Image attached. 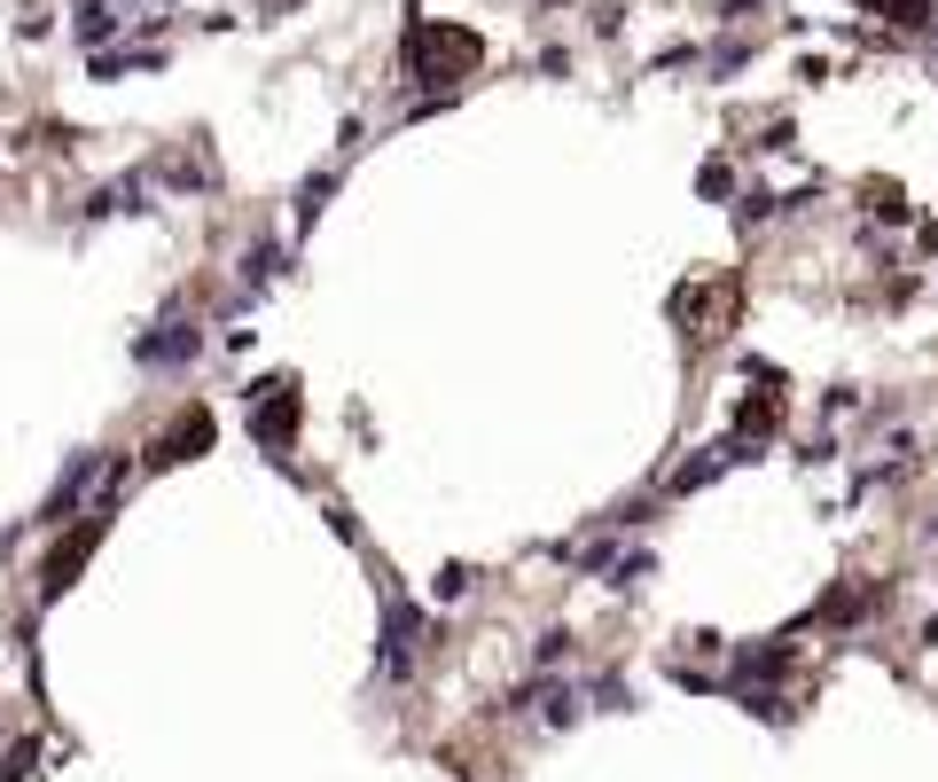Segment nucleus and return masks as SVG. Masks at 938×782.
<instances>
[{
    "label": "nucleus",
    "instance_id": "obj_8",
    "mask_svg": "<svg viewBox=\"0 0 938 782\" xmlns=\"http://www.w3.org/2000/svg\"><path fill=\"white\" fill-rule=\"evenodd\" d=\"M78 40H87L95 55L118 40V9H103V0H87V9H78Z\"/></svg>",
    "mask_w": 938,
    "mask_h": 782
},
{
    "label": "nucleus",
    "instance_id": "obj_13",
    "mask_svg": "<svg viewBox=\"0 0 938 782\" xmlns=\"http://www.w3.org/2000/svg\"><path fill=\"white\" fill-rule=\"evenodd\" d=\"M439 594H446V602L470 594V564H446V571H439Z\"/></svg>",
    "mask_w": 938,
    "mask_h": 782
},
{
    "label": "nucleus",
    "instance_id": "obj_11",
    "mask_svg": "<svg viewBox=\"0 0 938 782\" xmlns=\"http://www.w3.org/2000/svg\"><path fill=\"white\" fill-rule=\"evenodd\" d=\"M876 9H884L892 24H907V32H923V24H930V0H876Z\"/></svg>",
    "mask_w": 938,
    "mask_h": 782
},
{
    "label": "nucleus",
    "instance_id": "obj_3",
    "mask_svg": "<svg viewBox=\"0 0 938 782\" xmlns=\"http://www.w3.org/2000/svg\"><path fill=\"white\" fill-rule=\"evenodd\" d=\"M196 353H204V336H196V321H181V313H164L157 329L133 336V361H141V368H188Z\"/></svg>",
    "mask_w": 938,
    "mask_h": 782
},
{
    "label": "nucleus",
    "instance_id": "obj_9",
    "mask_svg": "<svg viewBox=\"0 0 938 782\" xmlns=\"http://www.w3.org/2000/svg\"><path fill=\"white\" fill-rule=\"evenodd\" d=\"M328 189H336V172H321V181H305V189H298V227H313V219H321Z\"/></svg>",
    "mask_w": 938,
    "mask_h": 782
},
{
    "label": "nucleus",
    "instance_id": "obj_12",
    "mask_svg": "<svg viewBox=\"0 0 938 782\" xmlns=\"http://www.w3.org/2000/svg\"><path fill=\"white\" fill-rule=\"evenodd\" d=\"M571 657V634H540V650H532V665L548 673V665H563Z\"/></svg>",
    "mask_w": 938,
    "mask_h": 782
},
{
    "label": "nucleus",
    "instance_id": "obj_5",
    "mask_svg": "<svg viewBox=\"0 0 938 782\" xmlns=\"http://www.w3.org/2000/svg\"><path fill=\"white\" fill-rule=\"evenodd\" d=\"M110 533V508H87V516H78V533H71V548H55V564H47V579H40V594L55 602L71 579H78V564H87L95 556V540Z\"/></svg>",
    "mask_w": 938,
    "mask_h": 782
},
{
    "label": "nucleus",
    "instance_id": "obj_10",
    "mask_svg": "<svg viewBox=\"0 0 938 782\" xmlns=\"http://www.w3.org/2000/svg\"><path fill=\"white\" fill-rule=\"evenodd\" d=\"M274 267H282V250H274V243H259V250H242V282H250V290H259V282L274 275Z\"/></svg>",
    "mask_w": 938,
    "mask_h": 782
},
{
    "label": "nucleus",
    "instance_id": "obj_6",
    "mask_svg": "<svg viewBox=\"0 0 938 782\" xmlns=\"http://www.w3.org/2000/svg\"><path fill=\"white\" fill-rule=\"evenodd\" d=\"M95 470H103V454H71L63 485H55V493H47V508H40L47 525H63V516H78V501H87V478H95Z\"/></svg>",
    "mask_w": 938,
    "mask_h": 782
},
{
    "label": "nucleus",
    "instance_id": "obj_2",
    "mask_svg": "<svg viewBox=\"0 0 938 782\" xmlns=\"http://www.w3.org/2000/svg\"><path fill=\"white\" fill-rule=\"evenodd\" d=\"M298 415H305L298 384H290V376H267L259 392H250V439H259L267 454H290V439H298Z\"/></svg>",
    "mask_w": 938,
    "mask_h": 782
},
{
    "label": "nucleus",
    "instance_id": "obj_7",
    "mask_svg": "<svg viewBox=\"0 0 938 782\" xmlns=\"http://www.w3.org/2000/svg\"><path fill=\"white\" fill-rule=\"evenodd\" d=\"M141 196H149V189H141V181H133V172H126V181H110V189H103V196L87 204V219H110V212H149Z\"/></svg>",
    "mask_w": 938,
    "mask_h": 782
},
{
    "label": "nucleus",
    "instance_id": "obj_4",
    "mask_svg": "<svg viewBox=\"0 0 938 782\" xmlns=\"http://www.w3.org/2000/svg\"><path fill=\"white\" fill-rule=\"evenodd\" d=\"M204 447H212V415H204V407H188V415H173V422H164V439H149V470L196 462Z\"/></svg>",
    "mask_w": 938,
    "mask_h": 782
},
{
    "label": "nucleus",
    "instance_id": "obj_1",
    "mask_svg": "<svg viewBox=\"0 0 938 782\" xmlns=\"http://www.w3.org/2000/svg\"><path fill=\"white\" fill-rule=\"evenodd\" d=\"M422 642H431V619L414 611L399 587H384V642H376V681H407Z\"/></svg>",
    "mask_w": 938,
    "mask_h": 782
}]
</instances>
